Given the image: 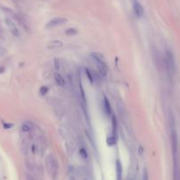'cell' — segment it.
Wrapping results in <instances>:
<instances>
[{"mask_svg": "<svg viewBox=\"0 0 180 180\" xmlns=\"http://www.w3.org/2000/svg\"><path fill=\"white\" fill-rule=\"evenodd\" d=\"M91 55L94 59L97 68H98V71H99V74L101 75V77H105L108 72V68H107V65L104 60V57L100 54H95V53H92Z\"/></svg>", "mask_w": 180, "mask_h": 180, "instance_id": "1", "label": "cell"}, {"mask_svg": "<svg viewBox=\"0 0 180 180\" xmlns=\"http://www.w3.org/2000/svg\"><path fill=\"white\" fill-rule=\"evenodd\" d=\"M47 167H48V171L53 177H54V176H56V173L58 171V164H57L56 159L54 158V156L50 155L49 156H48Z\"/></svg>", "mask_w": 180, "mask_h": 180, "instance_id": "2", "label": "cell"}, {"mask_svg": "<svg viewBox=\"0 0 180 180\" xmlns=\"http://www.w3.org/2000/svg\"><path fill=\"white\" fill-rule=\"evenodd\" d=\"M171 148L173 154L177 153V133L175 127V122L173 117L171 118Z\"/></svg>", "mask_w": 180, "mask_h": 180, "instance_id": "3", "label": "cell"}, {"mask_svg": "<svg viewBox=\"0 0 180 180\" xmlns=\"http://www.w3.org/2000/svg\"><path fill=\"white\" fill-rule=\"evenodd\" d=\"M67 22V19L62 17H55L51 19L47 24H46V28H54L58 26L63 25Z\"/></svg>", "mask_w": 180, "mask_h": 180, "instance_id": "4", "label": "cell"}, {"mask_svg": "<svg viewBox=\"0 0 180 180\" xmlns=\"http://www.w3.org/2000/svg\"><path fill=\"white\" fill-rule=\"evenodd\" d=\"M133 10H134V14L136 15V17L138 18H141L142 15H143V7L142 5L137 1V0H134L133 2Z\"/></svg>", "mask_w": 180, "mask_h": 180, "instance_id": "5", "label": "cell"}, {"mask_svg": "<svg viewBox=\"0 0 180 180\" xmlns=\"http://www.w3.org/2000/svg\"><path fill=\"white\" fill-rule=\"evenodd\" d=\"M5 22H6V24H7V26H8V27H9V29H10L11 32L12 33V34H13V35H15V36H17V37L19 36V29H18V27L16 26L15 23L13 22L11 19H6Z\"/></svg>", "mask_w": 180, "mask_h": 180, "instance_id": "6", "label": "cell"}, {"mask_svg": "<svg viewBox=\"0 0 180 180\" xmlns=\"http://www.w3.org/2000/svg\"><path fill=\"white\" fill-rule=\"evenodd\" d=\"M104 108H105V114L110 116L112 114V108H111V105H110V102L108 100V99L105 96L104 97Z\"/></svg>", "mask_w": 180, "mask_h": 180, "instance_id": "7", "label": "cell"}, {"mask_svg": "<svg viewBox=\"0 0 180 180\" xmlns=\"http://www.w3.org/2000/svg\"><path fill=\"white\" fill-rule=\"evenodd\" d=\"M62 46V42L58 40H51L50 42L48 44V48H60Z\"/></svg>", "mask_w": 180, "mask_h": 180, "instance_id": "8", "label": "cell"}, {"mask_svg": "<svg viewBox=\"0 0 180 180\" xmlns=\"http://www.w3.org/2000/svg\"><path fill=\"white\" fill-rule=\"evenodd\" d=\"M54 77L55 82H56V84H57L59 86H62H62L65 85V80H64V78H63L59 73H54Z\"/></svg>", "mask_w": 180, "mask_h": 180, "instance_id": "9", "label": "cell"}, {"mask_svg": "<svg viewBox=\"0 0 180 180\" xmlns=\"http://www.w3.org/2000/svg\"><path fill=\"white\" fill-rule=\"evenodd\" d=\"M116 171H117V180H122V166L120 162H116Z\"/></svg>", "mask_w": 180, "mask_h": 180, "instance_id": "10", "label": "cell"}, {"mask_svg": "<svg viewBox=\"0 0 180 180\" xmlns=\"http://www.w3.org/2000/svg\"><path fill=\"white\" fill-rule=\"evenodd\" d=\"M32 128H33V126L31 125L30 122H25V123H23V125L21 127V129H22L23 132L27 133V132H30L31 131Z\"/></svg>", "mask_w": 180, "mask_h": 180, "instance_id": "11", "label": "cell"}, {"mask_svg": "<svg viewBox=\"0 0 180 180\" xmlns=\"http://www.w3.org/2000/svg\"><path fill=\"white\" fill-rule=\"evenodd\" d=\"M78 31L75 28H69L65 31V34L67 36H74L76 34H77Z\"/></svg>", "mask_w": 180, "mask_h": 180, "instance_id": "12", "label": "cell"}, {"mask_svg": "<svg viewBox=\"0 0 180 180\" xmlns=\"http://www.w3.org/2000/svg\"><path fill=\"white\" fill-rule=\"evenodd\" d=\"M48 92V88L47 86H42L40 89V93L41 96H46Z\"/></svg>", "mask_w": 180, "mask_h": 180, "instance_id": "13", "label": "cell"}, {"mask_svg": "<svg viewBox=\"0 0 180 180\" xmlns=\"http://www.w3.org/2000/svg\"><path fill=\"white\" fill-rule=\"evenodd\" d=\"M80 155L82 156L83 158H87L88 157V154H87V152H86V149L85 148H80Z\"/></svg>", "mask_w": 180, "mask_h": 180, "instance_id": "14", "label": "cell"}, {"mask_svg": "<svg viewBox=\"0 0 180 180\" xmlns=\"http://www.w3.org/2000/svg\"><path fill=\"white\" fill-rule=\"evenodd\" d=\"M85 72H86V75H87V77H88L89 81L91 83V84H93V77H92V75H91V73L89 71L88 69H86V70H85Z\"/></svg>", "mask_w": 180, "mask_h": 180, "instance_id": "15", "label": "cell"}, {"mask_svg": "<svg viewBox=\"0 0 180 180\" xmlns=\"http://www.w3.org/2000/svg\"><path fill=\"white\" fill-rule=\"evenodd\" d=\"M142 180H148V171L146 169L143 170V174H142Z\"/></svg>", "mask_w": 180, "mask_h": 180, "instance_id": "16", "label": "cell"}, {"mask_svg": "<svg viewBox=\"0 0 180 180\" xmlns=\"http://www.w3.org/2000/svg\"><path fill=\"white\" fill-rule=\"evenodd\" d=\"M54 69L56 71L59 70V61H58V59H54Z\"/></svg>", "mask_w": 180, "mask_h": 180, "instance_id": "17", "label": "cell"}, {"mask_svg": "<svg viewBox=\"0 0 180 180\" xmlns=\"http://www.w3.org/2000/svg\"><path fill=\"white\" fill-rule=\"evenodd\" d=\"M5 49L0 46V57L1 56H3V55L5 54Z\"/></svg>", "mask_w": 180, "mask_h": 180, "instance_id": "18", "label": "cell"}, {"mask_svg": "<svg viewBox=\"0 0 180 180\" xmlns=\"http://www.w3.org/2000/svg\"><path fill=\"white\" fill-rule=\"evenodd\" d=\"M84 180H89V179H88L87 177H85V178H84Z\"/></svg>", "mask_w": 180, "mask_h": 180, "instance_id": "19", "label": "cell"}, {"mask_svg": "<svg viewBox=\"0 0 180 180\" xmlns=\"http://www.w3.org/2000/svg\"><path fill=\"white\" fill-rule=\"evenodd\" d=\"M128 180H134V179H133V178H130V177H128Z\"/></svg>", "mask_w": 180, "mask_h": 180, "instance_id": "20", "label": "cell"}]
</instances>
